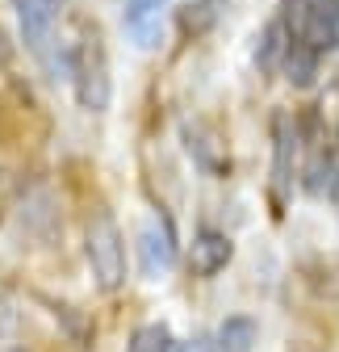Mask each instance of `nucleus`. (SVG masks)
I'll return each mask as SVG.
<instances>
[{"label":"nucleus","instance_id":"nucleus-11","mask_svg":"<svg viewBox=\"0 0 339 352\" xmlns=\"http://www.w3.org/2000/svg\"><path fill=\"white\" fill-rule=\"evenodd\" d=\"M285 51H289V25H285V21H272V25L264 30V38H260V47H256V63H260L264 72H272V67H281Z\"/></svg>","mask_w":339,"mask_h":352},{"label":"nucleus","instance_id":"nucleus-14","mask_svg":"<svg viewBox=\"0 0 339 352\" xmlns=\"http://www.w3.org/2000/svg\"><path fill=\"white\" fill-rule=\"evenodd\" d=\"M9 59V47H5V34H0V63H5Z\"/></svg>","mask_w":339,"mask_h":352},{"label":"nucleus","instance_id":"nucleus-8","mask_svg":"<svg viewBox=\"0 0 339 352\" xmlns=\"http://www.w3.org/2000/svg\"><path fill=\"white\" fill-rule=\"evenodd\" d=\"M281 72H285L289 84L310 88L314 76H318V51L306 47V42H298V38H289V51H285V59H281Z\"/></svg>","mask_w":339,"mask_h":352},{"label":"nucleus","instance_id":"nucleus-15","mask_svg":"<svg viewBox=\"0 0 339 352\" xmlns=\"http://www.w3.org/2000/svg\"><path fill=\"white\" fill-rule=\"evenodd\" d=\"M5 352H25V348H5Z\"/></svg>","mask_w":339,"mask_h":352},{"label":"nucleus","instance_id":"nucleus-2","mask_svg":"<svg viewBox=\"0 0 339 352\" xmlns=\"http://www.w3.org/2000/svg\"><path fill=\"white\" fill-rule=\"evenodd\" d=\"M63 63H67V76L75 84V97L84 109L101 113L113 97V84H109V67H105V51H101V38H84L75 42L71 51H63Z\"/></svg>","mask_w":339,"mask_h":352},{"label":"nucleus","instance_id":"nucleus-5","mask_svg":"<svg viewBox=\"0 0 339 352\" xmlns=\"http://www.w3.org/2000/svg\"><path fill=\"white\" fill-rule=\"evenodd\" d=\"M121 25L139 51H155L163 42V0H126Z\"/></svg>","mask_w":339,"mask_h":352},{"label":"nucleus","instance_id":"nucleus-4","mask_svg":"<svg viewBox=\"0 0 339 352\" xmlns=\"http://www.w3.org/2000/svg\"><path fill=\"white\" fill-rule=\"evenodd\" d=\"M13 9H17V30L25 38V47L30 51H47L63 0H13Z\"/></svg>","mask_w":339,"mask_h":352},{"label":"nucleus","instance_id":"nucleus-1","mask_svg":"<svg viewBox=\"0 0 339 352\" xmlns=\"http://www.w3.org/2000/svg\"><path fill=\"white\" fill-rule=\"evenodd\" d=\"M84 260L93 269V281L113 294L126 281V243H121V227L109 210H93L89 227H84Z\"/></svg>","mask_w":339,"mask_h":352},{"label":"nucleus","instance_id":"nucleus-10","mask_svg":"<svg viewBox=\"0 0 339 352\" xmlns=\"http://www.w3.org/2000/svg\"><path fill=\"white\" fill-rule=\"evenodd\" d=\"M256 323H251L247 315H231V319H222V327H218V344H214V352H251L256 348Z\"/></svg>","mask_w":339,"mask_h":352},{"label":"nucleus","instance_id":"nucleus-12","mask_svg":"<svg viewBox=\"0 0 339 352\" xmlns=\"http://www.w3.org/2000/svg\"><path fill=\"white\" fill-rule=\"evenodd\" d=\"M126 352H176V344H172V331H167L163 323H147V327H139L130 336Z\"/></svg>","mask_w":339,"mask_h":352},{"label":"nucleus","instance_id":"nucleus-7","mask_svg":"<svg viewBox=\"0 0 339 352\" xmlns=\"http://www.w3.org/2000/svg\"><path fill=\"white\" fill-rule=\"evenodd\" d=\"M235 256V243L222 235V231H197L193 235V248H189V264H193V273L197 277H218L226 264Z\"/></svg>","mask_w":339,"mask_h":352},{"label":"nucleus","instance_id":"nucleus-3","mask_svg":"<svg viewBox=\"0 0 339 352\" xmlns=\"http://www.w3.org/2000/svg\"><path fill=\"white\" fill-rule=\"evenodd\" d=\"M285 25H289V38L306 42L323 55L339 47V0H293Z\"/></svg>","mask_w":339,"mask_h":352},{"label":"nucleus","instance_id":"nucleus-13","mask_svg":"<svg viewBox=\"0 0 339 352\" xmlns=\"http://www.w3.org/2000/svg\"><path fill=\"white\" fill-rule=\"evenodd\" d=\"M176 352H205V344H201V340H197V344H180Z\"/></svg>","mask_w":339,"mask_h":352},{"label":"nucleus","instance_id":"nucleus-6","mask_svg":"<svg viewBox=\"0 0 339 352\" xmlns=\"http://www.w3.org/2000/svg\"><path fill=\"white\" fill-rule=\"evenodd\" d=\"M139 260H143V273L147 277H159L176 264V235L163 218H151L139 235Z\"/></svg>","mask_w":339,"mask_h":352},{"label":"nucleus","instance_id":"nucleus-9","mask_svg":"<svg viewBox=\"0 0 339 352\" xmlns=\"http://www.w3.org/2000/svg\"><path fill=\"white\" fill-rule=\"evenodd\" d=\"M310 181H306V189L314 193V197H327V201H335L339 206V151H323V155H314V164H310Z\"/></svg>","mask_w":339,"mask_h":352}]
</instances>
